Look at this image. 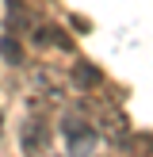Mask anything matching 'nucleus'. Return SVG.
Wrapping results in <instances>:
<instances>
[{
  "label": "nucleus",
  "mask_w": 153,
  "mask_h": 157,
  "mask_svg": "<svg viewBox=\"0 0 153 157\" xmlns=\"http://www.w3.org/2000/svg\"><path fill=\"white\" fill-rule=\"evenodd\" d=\"M19 142H23V153L27 157H54V130H50V119H46L42 104H35L31 115L23 119Z\"/></svg>",
  "instance_id": "obj_1"
},
{
  "label": "nucleus",
  "mask_w": 153,
  "mask_h": 157,
  "mask_svg": "<svg viewBox=\"0 0 153 157\" xmlns=\"http://www.w3.org/2000/svg\"><path fill=\"white\" fill-rule=\"evenodd\" d=\"M61 138H65L69 157H92V150H96V127L73 107L61 111Z\"/></svg>",
  "instance_id": "obj_2"
},
{
  "label": "nucleus",
  "mask_w": 153,
  "mask_h": 157,
  "mask_svg": "<svg viewBox=\"0 0 153 157\" xmlns=\"http://www.w3.org/2000/svg\"><path fill=\"white\" fill-rule=\"evenodd\" d=\"M99 134H103L107 142H115V146L130 142V119L122 115V107H115V104L99 107Z\"/></svg>",
  "instance_id": "obj_3"
},
{
  "label": "nucleus",
  "mask_w": 153,
  "mask_h": 157,
  "mask_svg": "<svg viewBox=\"0 0 153 157\" xmlns=\"http://www.w3.org/2000/svg\"><path fill=\"white\" fill-rule=\"evenodd\" d=\"M35 42L38 46H58V50H73V38L54 23H35Z\"/></svg>",
  "instance_id": "obj_4"
},
{
  "label": "nucleus",
  "mask_w": 153,
  "mask_h": 157,
  "mask_svg": "<svg viewBox=\"0 0 153 157\" xmlns=\"http://www.w3.org/2000/svg\"><path fill=\"white\" fill-rule=\"evenodd\" d=\"M69 81H73V88H80V92H88V88H96L103 77H99V69L92 65V61H76L73 69H69Z\"/></svg>",
  "instance_id": "obj_5"
},
{
  "label": "nucleus",
  "mask_w": 153,
  "mask_h": 157,
  "mask_svg": "<svg viewBox=\"0 0 153 157\" xmlns=\"http://www.w3.org/2000/svg\"><path fill=\"white\" fill-rule=\"evenodd\" d=\"M0 54H4L8 65H19L23 61V46H19V38H15V31H8V35L0 38Z\"/></svg>",
  "instance_id": "obj_6"
},
{
  "label": "nucleus",
  "mask_w": 153,
  "mask_h": 157,
  "mask_svg": "<svg viewBox=\"0 0 153 157\" xmlns=\"http://www.w3.org/2000/svg\"><path fill=\"white\" fill-rule=\"evenodd\" d=\"M149 150H153V138H149V134L130 138V157H149Z\"/></svg>",
  "instance_id": "obj_7"
},
{
  "label": "nucleus",
  "mask_w": 153,
  "mask_h": 157,
  "mask_svg": "<svg viewBox=\"0 0 153 157\" xmlns=\"http://www.w3.org/2000/svg\"><path fill=\"white\" fill-rule=\"evenodd\" d=\"M0 134H4V115H0Z\"/></svg>",
  "instance_id": "obj_8"
}]
</instances>
